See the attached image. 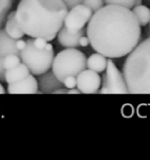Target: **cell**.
<instances>
[{
	"instance_id": "6da1fadb",
	"label": "cell",
	"mask_w": 150,
	"mask_h": 160,
	"mask_svg": "<svg viewBox=\"0 0 150 160\" xmlns=\"http://www.w3.org/2000/svg\"><path fill=\"white\" fill-rule=\"evenodd\" d=\"M86 33L97 53L108 58H121L137 46L141 27L130 9L106 5L92 14Z\"/></svg>"
},
{
	"instance_id": "7a4b0ae2",
	"label": "cell",
	"mask_w": 150,
	"mask_h": 160,
	"mask_svg": "<svg viewBox=\"0 0 150 160\" xmlns=\"http://www.w3.org/2000/svg\"><path fill=\"white\" fill-rule=\"evenodd\" d=\"M67 12L62 0H20L14 14L24 34L49 42L64 25Z\"/></svg>"
},
{
	"instance_id": "3957f363",
	"label": "cell",
	"mask_w": 150,
	"mask_h": 160,
	"mask_svg": "<svg viewBox=\"0 0 150 160\" xmlns=\"http://www.w3.org/2000/svg\"><path fill=\"white\" fill-rule=\"evenodd\" d=\"M123 75L128 93L150 94V38L138 43L127 55Z\"/></svg>"
},
{
	"instance_id": "277c9868",
	"label": "cell",
	"mask_w": 150,
	"mask_h": 160,
	"mask_svg": "<svg viewBox=\"0 0 150 160\" xmlns=\"http://www.w3.org/2000/svg\"><path fill=\"white\" fill-rule=\"evenodd\" d=\"M84 69H87V57L78 49L66 48L54 56L52 71L62 82L67 76L77 77Z\"/></svg>"
},
{
	"instance_id": "5b68a950",
	"label": "cell",
	"mask_w": 150,
	"mask_h": 160,
	"mask_svg": "<svg viewBox=\"0 0 150 160\" xmlns=\"http://www.w3.org/2000/svg\"><path fill=\"white\" fill-rule=\"evenodd\" d=\"M19 56L21 62L29 68L30 72L34 76H38L52 68L54 59V47L49 44L45 49H38L33 45V38L27 41L25 47L20 51Z\"/></svg>"
},
{
	"instance_id": "8992f818",
	"label": "cell",
	"mask_w": 150,
	"mask_h": 160,
	"mask_svg": "<svg viewBox=\"0 0 150 160\" xmlns=\"http://www.w3.org/2000/svg\"><path fill=\"white\" fill-rule=\"evenodd\" d=\"M99 93L102 94H126L128 93L127 85L123 72L119 71L112 58L108 59L103 77H101V87Z\"/></svg>"
},
{
	"instance_id": "52a82bcc",
	"label": "cell",
	"mask_w": 150,
	"mask_h": 160,
	"mask_svg": "<svg viewBox=\"0 0 150 160\" xmlns=\"http://www.w3.org/2000/svg\"><path fill=\"white\" fill-rule=\"evenodd\" d=\"M93 12L83 3H80L68 9L64 20V25L70 31H80L84 29L87 23L90 21Z\"/></svg>"
},
{
	"instance_id": "ba28073f",
	"label": "cell",
	"mask_w": 150,
	"mask_h": 160,
	"mask_svg": "<svg viewBox=\"0 0 150 160\" xmlns=\"http://www.w3.org/2000/svg\"><path fill=\"white\" fill-rule=\"evenodd\" d=\"M76 78H77V88L80 93H99L101 87V76L99 72H95L91 69H84Z\"/></svg>"
},
{
	"instance_id": "9c48e42d",
	"label": "cell",
	"mask_w": 150,
	"mask_h": 160,
	"mask_svg": "<svg viewBox=\"0 0 150 160\" xmlns=\"http://www.w3.org/2000/svg\"><path fill=\"white\" fill-rule=\"evenodd\" d=\"M8 93L10 94H35L38 93V83L33 75L27 76L23 79L9 83Z\"/></svg>"
},
{
	"instance_id": "30bf717a",
	"label": "cell",
	"mask_w": 150,
	"mask_h": 160,
	"mask_svg": "<svg viewBox=\"0 0 150 160\" xmlns=\"http://www.w3.org/2000/svg\"><path fill=\"white\" fill-rule=\"evenodd\" d=\"M17 40L10 38L3 29H0V81H5V69H3V58L9 54L19 55L16 45Z\"/></svg>"
},
{
	"instance_id": "8fae6325",
	"label": "cell",
	"mask_w": 150,
	"mask_h": 160,
	"mask_svg": "<svg viewBox=\"0 0 150 160\" xmlns=\"http://www.w3.org/2000/svg\"><path fill=\"white\" fill-rule=\"evenodd\" d=\"M58 42L62 46L66 48H76L78 46H81V38L87 35L86 30L80 31H70L66 27H62L58 31Z\"/></svg>"
},
{
	"instance_id": "7c38bea8",
	"label": "cell",
	"mask_w": 150,
	"mask_h": 160,
	"mask_svg": "<svg viewBox=\"0 0 150 160\" xmlns=\"http://www.w3.org/2000/svg\"><path fill=\"white\" fill-rule=\"evenodd\" d=\"M38 83L40 93H54L57 89L64 87L62 81H59L51 70H47L38 75Z\"/></svg>"
},
{
	"instance_id": "4fadbf2b",
	"label": "cell",
	"mask_w": 150,
	"mask_h": 160,
	"mask_svg": "<svg viewBox=\"0 0 150 160\" xmlns=\"http://www.w3.org/2000/svg\"><path fill=\"white\" fill-rule=\"evenodd\" d=\"M5 31L10 38H14V40H20L25 35L24 32L22 31V29L20 28L19 23L16 20V14L14 11H10L8 13L7 18L5 20Z\"/></svg>"
},
{
	"instance_id": "5bb4252c",
	"label": "cell",
	"mask_w": 150,
	"mask_h": 160,
	"mask_svg": "<svg viewBox=\"0 0 150 160\" xmlns=\"http://www.w3.org/2000/svg\"><path fill=\"white\" fill-rule=\"evenodd\" d=\"M30 75V70L23 62H20L18 66L13 68L7 69L5 71V81L8 83H13L16 81L23 79Z\"/></svg>"
},
{
	"instance_id": "9a60e30c",
	"label": "cell",
	"mask_w": 150,
	"mask_h": 160,
	"mask_svg": "<svg viewBox=\"0 0 150 160\" xmlns=\"http://www.w3.org/2000/svg\"><path fill=\"white\" fill-rule=\"evenodd\" d=\"M106 64H108L106 57L100 53L92 54L90 57L87 58V68L95 72H103L106 68Z\"/></svg>"
},
{
	"instance_id": "2e32d148",
	"label": "cell",
	"mask_w": 150,
	"mask_h": 160,
	"mask_svg": "<svg viewBox=\"0 0 150 160\" xmlns=\"http://www.w3.org/2000/svg\"><path fill=\"white\" fill-rule=\"evenodd\" d=\"M132 9V13H134L135 18L137 19L138 23L140 24V27H145L149 23L150 21V9L146 6L139 5V6H134Z\"/></svg>"
},
{
	"instance_id": "e0dca14e",
	"label": "cell",
	"mask_w": 150,
	"mask_h": 160,
	"mask_svg": "<svg viewBox=\"0 0 150 160\" xmlns=\"http://www.w3.org/2000/svg\"><path fill=\"white\" fill-rule=\"evenodd\" d=\"M16 0H0V28L5 23L8 13L11 11Z\"/></svg>"
},
{
	"instance_id": "ac0fdd59",
	"label": "cell",
	"mask_w": 150,
	"mask_h": 160,
	"mask_svg": "<svg viewBox=\"0 0 150 160\" xmlns=\"http://www.w3.org/2000/svg\"><path fill=\"white\" fill-rule=\"evenodd\" d=\"M20 62H21L20 56L17 55V54H9V55H7L3 58V62H2L3 69H5V71H6L7 69L13 68V67L18 66Z\"/></svg>"
},
{
	"instance_id": "d6986e66",
	"label": "cell",
	"mask_w": 150,
	"mask_h": 160,
	"mask_svg": "<svg viewBox=\"0 0 150 160\" xmlns=\"http://www.w3.org/2000/svg\"><path fill=\"white\" fill-rule=\"evenodd\" d=\"M103 1L106 5H117L128 9H132L135 3V0H103Z\"/></svg>"
},
{
	"instance_id": "ffe728a7",
	"label": "cell",
	"mask_w": 150,
	"mask_h": 160,
	"mask_svg": "<svg viewBox=\"0 0 150 160\" xmlns=\"http://www.w3.org/2000/svg\"><path fill=\"white\" fill-rule=\"evenodd\" d=\"M82 3H83L84 6H87L89 9L92 10V12H95L97 10L101 9L104 6L103 0H83Z\"/></svg>"
},
{
	"instance_id": "44dd1931",
	"label": "cell",
	"mask_w": 150,
	"mask_h": 160,
	"mask_svg": "<svg viewBox=\"0 0 150 160\" xmlns=\"http://www.w3.org/2000/svg\"><path fill=\"white\" fill-rule=\"evenodd\" d=\"M62 85L67 89H71V88L77 87V78L75 76H67L64 80H62Z\"/></svg>"
},
{
	"instance_id": "7402d4cb",
	"label": "cell",
	"mask_w": 150,
	"mask_h": 160,
	"mask_svg": "<svg viewBox=\"0 0 150 160\" xmlns=\"http://www.w3.org/2000/svg\"><path fill=\"white\" fill-rule=\"evenodd\" d=\"M33 45L35 48L42 51V49H45L47 46H48L49 43L47 42L44 38H33Z\"/></svg>"
},
{
	"instance_id": "603a6c76",
	"label": "cell",
	"mask_w": 150,
	"mask_h": 160,
	"mask_svg": "<svg viewBox=\"0 0 150 160\" xmlns=\"http://www.w3.org/2000/svg\"><path fill=\"white\" fill-rule=\"evenodd\" d=\"M62 1L66 5V7L68 8V9H70V8L83 2V0H62Z\"/></svg>"
},
{
	"instance_id": "cb8c5ba5",
	"label": "cell",
	"mask_w": 150,
	"mask_h": 160,
	"mask_svg": "<svg viewBox=\"0 0 150 160\" xmlns=\"http://www.w3.org/2000/svg\"><path fill=\"white\" fill-rule=\"evenodd\" d=\"M16 45H17V48H18V51L20 52L25 47V45H27V41H23L22 38H20V40H17Z\"/></svg>"
},
{
	"instance_id": "d4e9b609",
	"label": "cell",
	"mask_w": 150,
	"mask_h": 160,
	"mask_svg": "<svg viewBox=\"0 0 150 160\" xmlns=\"http://www.w3.org/2000/svg\"><path fill=\"white\" fill-rule=\"evenodd\" d=\"M67 93L68 94H79L80 93V91L78 89H75V88H71V89H68L67 90Z\"/></svg>"
},
{
	"instance_id": "484cf974",
	"label": "cell",
	"mask_w": 150,
	"mask_h": 160,
	"mask_svg": "<svg viewBox=\"0 0 150 160\" xmlns=\"http://www.w3.org/2000/svg\"><path fill=\"white\" fill-rule=\"evenodd\" d=\"M3 93H6V90L3 88V86L0 83V94H3Z\"/></svg>"
},
{
	"instance_id": "4316f807",
	"label": "cell",
	"mask_w": 150,
	"mask_h": 160,
	"mask_svg": "<svg viewBox=\"0 0 150 160\" xmlns=\"http://www.w3.org/2000/svg\"><path fill=\"white\" fill-rule=\"evenodd\" d=\"M139 5H141V0H135L134 6H139Z\"/></svg>"
},
{
	"instance_id": "83f0119b",
	"label": "cell",
	"mask_w": 150,
	"mask_h": 160,
	"mask_svg": "<svg viewBox=\"0 0 150 160\" xmlns=\"http://www.w3.org/2000/svg\"><path fill=\"white\" fill-rule=\"evenodd\" d=\"M148 24H149V29H150V21H149V23H148Z\"/></svg>"
}]
</instances>
